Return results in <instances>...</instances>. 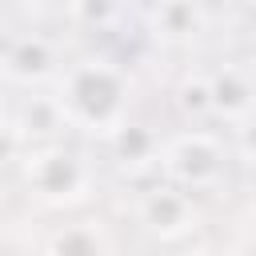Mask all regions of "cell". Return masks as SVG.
I'll return each instance as SVG.
<instances>
[{"label":"cell","mask_w":256,"mask_h":256,"mask_svg":"<svg viewBox=\"0 0 256 256\" xmlns=\"http://www.w3.org/2000/svg\"><path fill=\"white\" fill-rule=\"evenodd\" d=\"M128 92H132L128 76L108 60H80L56 76V96H60L72 128H84V132L112 136L116 128H124Z\"/></svg>","instance_id":"obj_1"},{"label":"cell","mask_w":256,"mask_h":256,"mask_svg":"<svg viewBox=\"0 0 256 256\" xmlns=\"http://www.w3.org/2000/svg\"><path fill=\"white\" fill-rule=\"evenodd\" d=\"M24 184L44 204H80L92 192V172L60 144H32L24 156Z\"/></svg>","instance_id":"obj_2"},{"label":"cell","mask_w":256,"mask_h":256,"mask_svg":"<svg viewBox=\"0 0 256 256\" xmlns=\"http://www.w3.org/2000/svg\"><path fill=\"white\" fill-rule=\"evenodd\" d=\"M160 168L180 188H208L224 172V144L212 132H180L160 144Z\"/></svg>","instance_id":"obj_3"},{"label":"cell","mask_w":256,"mask_h":256,"mask_svg":"<svg viewBox=\"0 0 256 256\" xmlns=\"http://www.w3.org/2000/svg\"><path fill=\"white\" fill-rule=\"evenodd\" d=\"M144 232L160 236V240H180L184 232L196 228L200 212L192 204V196L180 188V184H156L140 196V208H136Z\"/></svg>","instance_id":"obj_4"},{"label":"cell","mask_w":256,"mask_h":256,"mask_svg":"<svg viewBox=\"0 0 256 256\" xmlns=\"http://www.w3.org/2000/svg\"><path fill=\"white\" fill-rule=\"evenodd\" d=\"M4 76L12 84H28V88L60 76L56 48L44 36H12L8 48H4Z\"/></svg>","instance_id":"obj_5"},{"label":"cell","mask_w":256,"mask_h":256,"mask_svg":"<svg viewBox=\"0 0 256 256\" xmlns=\"http://www.w3.org/2000/svg\"><path fill=\"white\" fill-rule=\"evenodd\" d=\"M212 80V112L228 116V120H244L248 112H256V80L252 72L224 64L220 72H208Z\"/></svg>","instance_id":"obj_6"},{"label":"cell","mask_w":256,"mask_h":256,"mask_svg":"<svg viewBox=\"0 0 256 256\" xmlns=\"http://www.w3.org/2000/svg\"><path fill=\"white\" fill-rule=\"evenodd\" d=\"M152 32L164 44H192L204 32L200 0H160L152 8Z\"/></svg>","instance_id":"obj_7"},{"label":"cell","mask_w":256,"mask_h":256,"mask_svg":"<svg viewBox=\"0 0 256 256\" xmlns=\"http://www.w3.org/2000/svg\"><path fill=\"white\" fill-rule=\"evenodd\" d=\"M44 248L48 252H100V248H112V240L96 224H68L56 236H48Z\"/></svg>","instance_id":"obj_8"},{"label":"cell","mask_w":256,"mask_h":256,"mask_svg":"<svg viewBox=\"0 0 256 256\" xmlns=\"http://www.w3.org/2000/svg\"><path fill=\"white\" fill-rule=\"evenodd\" d=\"M68 12L80 28H112L124 12V0H68Z\"/></svg>","instance_id":"obj_9"},{"label":"cell","mask_w":256,"mask_h":256,"mask_svg":"<svg viewBox=\"0 0 256 256\" xmlns=\"http://www.w3.org/2000/svg\"><path fill=\"white\" fill-rule=\"evenodd\" d=\"M176 108H180L184 116H204V112H212V80H208L204 72L184 76L180 88H176Z\"/></svg>","instance_id":"obj_10"},{"label":"cell","mask_w":256,"mask_h":256,"mask_svg":"<svg viewBox=\"0 0 256 256\" xmlns=\"http://www.w3.org/2000/svg\"><path fill=\"white\" fill-rule=\"evenodd\" d=\"M236 152L256 164V112H248L244 120H236Z\"/></svg>","instance_id":"obj_11"},{"label":"cell","mask_w":256,"mask_h":256,"mask_svg":"<svg viewBox=\"0 0 256 256\" xmlns=\"http://www.w3.org/2000/svg\"><path fill=\"white\" fill-rule=\"evenodd\" d=\"M252 244H256V212H252Z\"/></svg>","instance_id":"obj_12"}]
</instances>
